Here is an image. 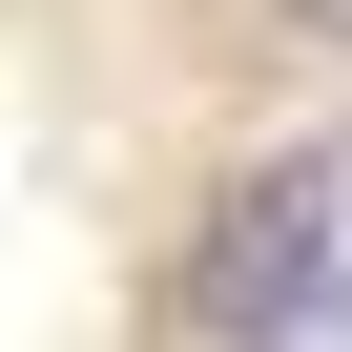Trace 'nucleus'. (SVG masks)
Segmentation results:
<instances>
[{"label": "nucleus", "instance_id": "1", "mask_svg": "<svg viewBox=\"0 0 352 352\" xmlns=\"http://www.w3.org/2000/svg\"><path fill=\"white\" fill-rule=\"evenodd\" d=\"M187 352H352V166L290 145L187 249Z\"/></svg>", "mask_w": 352, "mask_h": 352}, {"label": "nucleus", "instance_id": "2", "mask_svg": "<svg viewBox=\"0 0 352 352\" xmlns=\"http://www.w3.org/2000/svg\"><path fill=\"white\" fill-rule=\"evenodd\" d=\"M290 21H311V42H352V0H290Z\"/></svg>", "mask_w": 352, "mask_h": 352}]
</instances>
